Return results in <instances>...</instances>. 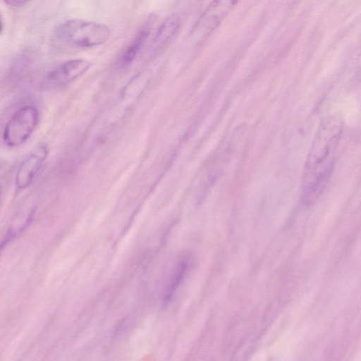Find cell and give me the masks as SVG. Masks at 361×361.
<instances>
[{
  "label": "cell",
  "mask_w": 361,
  "mask_h": 361,
  "mask_svg": "<svg viewBox=\"0 0 361 361\" xmlns=\"http://www.w3.org/2000/svg\"><path fill=\"white\" fill-rule=\"evenodd\" d=\"M342 123L334 117L319 126L310 148L302 182V199L312 206L319 198L333 171Z\"/></svg>",
  "instance_id": "1"
},
{
  "label": "cell",
  "mask_w": 361,
  "mask_h": 361,
  "mask_svg": "<svg viewBox=\"0 0 361 361\" xmlns=\"http://www.w3.org/2000/svg\"><path fill=\"white\" fill-rule=\"evenodd\" d=\"M56 40L71 47L90 48L106 42L110 30L106 25L82 19H71L61 24L56 30Z\"/></svg>",
  "instance_id": "2"
},
{
  "label": "cell",
  "mask_w": 361,
  "mask_h": 361,
  "mask_svg": "<svg viewBox=\"0 0 361 361\" xmlns=\"http://www.w3.org/2000/svg\"><path fill=\"white\" fill-rule=\"evenodd\" d=\"M39 121L37 109L32 105L19 108L6 123L3 140L9 147L23 144L35 130Z\"/></svg>",
  "instance_id": "3"
},
{
  "label": "cell",
  "mask_w": 361,
  "mask_h": 361,
  "mask_svg": "<svg viewBox=\"0 0 361 361\" xmlns=\"http://www.w3.org/2000/svg\"><path fill=\"white\" fill-rule=\"evenodd\" d=\"M91 66L90 61L82 59L64 61L47 75L46 81L52 87L65 86L84 74Z\"/></svg>",
  "instance_id": "4"
},
{
  "label": "cell",
  "mask_w": 361,
  "mask_h": 361,
  "mask_svg": "<svg viewBox=\"0 0 361 361\" xmlns=\"http://www.w3.org/2000/svg\"><path fill=\"white\" fill-rule=\"evenodd\" d=\"M48 155V148L39 145L30 152L20 164L16 176V185L18 190H24L32 182Z\"/></svg>",
  "instance_id": "5"
},
{
  "label": "cell",
  "mask_w": 361,
  "mask_h": 361,
  "mask_svg": "<svg viewBox=\"0 0 361 361\" xmlns=\"http://www.w3.org/2000/svg\"><path fill=\"white\" fill-rule=\"evenodd\" d=\"M235 1H214L206 9L198 25L206 27L209 31L214 29L229 11L234 6Z\"/></svg>",
  "instance_id": "6"
},
{
  "label": "cell",
  "mask_w": 361,
  "mask_h": 361,
  "mask_svg": "<svg viewBox=\"0 0 361 361\" xmlns=\"http://www.w3.org/2000/svg\"><path fill=\"white\" fill-rule=\"evenodd\" d=\"M180 26L179 16L171 14L168 16L159 26L152 44L153 54L160 51L176 33Z\"/></svg>",
  "instance_id": "7"
},
{
  "label": "cell",
  "mask_w": 361,
  "mask_h": 361,
  "mask_svg": "<svg viewBox=\"0 0 361 361\" xmlns=\"http://www.w3.org/2000/svg\"><path fill=\"white\" fill-rule=\"evenodd\" d=\"M149 33V27H145L137 33L133 41L125 50L121 57V63L123 66L128 65L133 61L145 44Z\"/></svg>",
  "instance_id": "8"
},
{
  "label": "cell",
  "mask_w": 361,
  "mask_h": 361,
  "mask_svg": "<svg viewBox=\"0 0 361 361\" xmlns=\"http://www.w3.org/2000/svg\"><path fill=\"white\" fill-rule=\"evenodd\" d=\"M2 29H3V24H2L1 18L0 16V33L1 32Z\"/></svg>",
  "instance_id": "9"
},
{
  "label": "cell",
  "mask_w": 361,
  "mask_h": 361,
  "mask_svg": "<svg viewBox=\"0 0 361 361\" xmlns=\"http://www.w3.org/2000/svg\"><path fill=\"white\" fill-rule=\"evenodd\" d=\"M1 184L0 183V196H1Z\"/></svg>",
  "instance_id": "10"
}]
</instances>
